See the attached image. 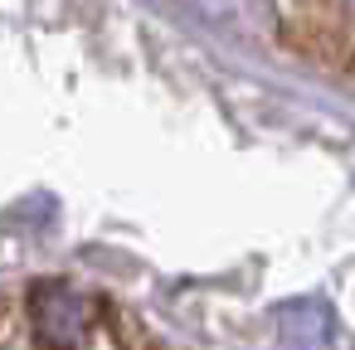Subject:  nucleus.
I'll use <instances>...</instances> for the list:
<instances>
[{
    "label": "nucleus",
    "instance_id": "f257e3e1",
    "mask_svg": "<svg viewBox=\"0 0 355 350\" xmlns=\"http://www.w3.org/2000/svg\"><path fill=\"white\" fill-rule=\"evenodd\" d=\"M297 35H302L306 54L331 64V69H345L355 59V35H350V20H345L340 0H302Z\"/></svg>",
    "mask_w": 355,
    "mask_h": 350
},
{
    "label": "nucleus",
    "instance_id": "f03ea898",
    "mask_svg": "<svg viewBox=\"0 0 355 350\" xmlns=\"http://www.w3.org/2000/svg\"><path fill=\"white\" fill-rule=\"evenodd\" d=\"M15 335H20V301L0 297V345H10Z\"/></svg>",
    "mask_w": 355,
    "mask_h": 350
}]
</instances>
